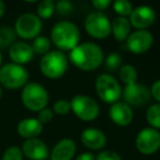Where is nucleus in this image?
<instances>
[{
    "instance_id": "28",
    "label": "nucleus",
    "mask_w": 160,
    "mask_h": 160,
    "mask_svg": "<svg viewBox=\"0 0 160 160\" xmlns=\"http://www.w3.org/2000/svg\"><path fill=\"white\" fill-rule=\"evenodd\" d=\"M2 160H23V152L20 147L10 146L3 152Z\"/></svg>"
},
{
    "instance_id": "21",
    "label": "nucleus",
    "mask_w": 160,
    "mask_h": 160,
    "mask_svg": "<svg viewBox=\"0 0 160 160\" xmlns=\"http://www.w3.org/2000/svg\"><path fill=\"white\" fill-rule=\"evenodd\" d=\"M118 77L122 80V82L125 83V86L132 85L134 82H137V69L133 65H123L118 70Z\"/></svg>"
},
{
    "instance_id": "26",
    "label": "nucleus",
    "mask_w": 160,
    "mask_h": 160,
    "mask_svg": "<svg viewBox=\"0 0 160 160\" xmlns=\"http://www.w3.org/2000/svg\"><path fill=\"white\" fill-rule=\"evenodd\" d=\"M55 12V2L53 0H43L38 3V17L40 19H49Z\"/></svg>"
},
{
    "instance_id": "9",
    "label": "nucleus",
    "mask_w": 160,
    "mask_h": 160,
    "mask_svg": "<svg viewBox=\"0 0 160 160\" xmlns=\"http://www.w3.org/2000/svg\"><path fill=\"white\" fill-rule=\"evenodd\" d=\"M42 31V21L38 16L32 13H23L14 23V32L24 40H32L40 35Z\"/></svg>"
},
{
    "instance_id": "31",
    "label": "nucleus",
    "mask_w": 160,
    "mask_h": 160,
    "mask_svg": "<svg viewBox=\"0 0 160 160\" xmlns=\"http://www.w3.org/2000/svg\"><path fill=\"white\" fill-rule=\"evenodd\" d=\"M53 118H54L53 110L48 109V108H45V109H43L42 111H40V112H38V121L42 125L51 123L52 120H53Z\"/></svg>"
},
{
    "instance_id": "2",
    "label": "nucleus",
    "mask_w": 160,
    "mask_h": 160,
    "mask_svg": "<svg viewBox=\"0 0 160 160\" xmlns=\"http://www.w3.org/2000/svg\"><path fill=\"white\" fill-rule=\"evenodd\" d=\"M51 38L60 52L72 51L79 44L80 31L77 25L70 21H59L52 29Z\"/></svg>"
},
{
    "instance_id": "36",
    "label": "nucleus",
    "mask_w": 160,
    "mask_h": 160,
    "mask_svg": "<svg viewBox=\"0 0 160 160\" xmlns=\"http://www.w3.org/2000/svg\"><path fill=\"white\" fill-rule=\"evenodd\" d=\"M6 12V5L0 0V19L2 18V16L5 14Z\"/></svg>"
},
{
    "instance_id": "25",
    "label": "nucleus",
    "mask_w": 160,
    "mask_h": 160,
    "mask_svg": "<svg viewBox=\"0 0 160 160\" xmlns=\"http://www.w3.org/2000/svg\"><path fill=\"white\" fill-rule=\"evenodd\" d=\"M104 67L110 72L118 71L121 67H122V56L120 54L115 53V52L109 54L104 59Z\"/></svg>"
},
{
    "instance_id": "19",
    "label": "nucleus",
    "mask_w": 160,
    "mask_h": 160,
    "mask_svg": "<svg viewBox=\"0 0 160 160\" xmlns=\"http://www.w3.org/2000/svg\"><path fill=\"white\" fill-rule=\"evenodd\" d=\"M18 134L21 137L25 139H31V138H38L43 131V125L38 121V118H29L20 121L17 126Z\"/></svg>"
},
{
    "instance_id": "11",
    "label": "nucleus",
    "mask_w": 160,
    "mask_h": 160,
    "mask_svg": "<svg viewBox=\"0 0 160 160\" xmlns=\"http://www.w3.org/2000/svg\"><path fill=\"white\" fill-rule=\"evenodd\" d=\"M122 98L129 107H140L150 101L151 93L150 90L145 85L134 82L132 85L125 86V88L122 90Z\"/></svg>"
},
{
    "instance_id": "7",
    "label": "nucleus",
    "mask_w": 160,
    "mask_h": 160,
    "mask_svg": "<svg viewBox=\"0 0 160 160\" xmlns=\"http://www.w3.org/2000/svg\"><path fill=\"white\" fill-rule=\"evenodd\" d=\"M70 107L76 116L86 122L94 121L100 113L98 102L86 94H77L73 97L70 101Z\"/></svg>"
},
{
    "instance_id": "32",
    "label": "nucleus",
    "mask_w": 160,
    "mask_h": 160,
    "mask_svg": "<svg viewBox=\"0 0 160 160\" xmlns=\"http://www.w3.org/2000/svg\"><path fill=\"white\" fill-rule=\"evenodd\" d=\"M96 160H122L121 156L112 150H103L96 157Z\"/></svg>"
},
{
    "instance_id": "13",
    "label": "nucleus",
    "mask_w": 160,
    "mask_h": 160,
    "mask_svg": "<svg viewBox=\"0 0 160 160\" xmlns=\"http://www.w3.org/2000/svg\"><path fill=\"white\" fill-rule=\"evenodd\" d=\"M156 21V12L149 6H138L129 16V23L137 30H147Z\"/></svg>"
},
{
    "instance_id": "12",
    "label": "nucleus",
    "mask_w": 160,
    "mask_h": 160,
    "mask_svg": "<svg viewBox=\"0 0 160 160\" xmlns=\"http://www.w3.org/2000/svg\"><path fill=\"white\" fill-rule=\"evenodd\" d=\"M153 43V36L148 30H137L129 34L126 40V47L132 54L142 55L150 49Z\"/></svg>"
},
{
    "instance_id": "10",
    "label": "nucleus",
    "mask_w": 160,
    "mask_h": 160,
    "mask_svg": "<svg viewBox=\"0 0 160 160\" xmlns=\"http://www.w3.org/2000/svg\"><path fill=\"white\" fill-rule=\"evenodd\" d=\"M137 150L142 155H152L160 148V133L155 128L146 127L137 134L135 140Z\"/></svg>"
},
{
    "instance_id": "14",
    "label": "nucleus",
    "mask_w": 160,
    "mask_h": 160,
    "mask_svg": "<svg viewBox=\"0 0 160 160\" xmlns=\"http://www.w3.org/2000/svg\"><path fill=\"white\" fill-rule=\"evenodd\" d=\"M23 156L30 160H45L48 157V148L43 140L38 138L27 139L21 148Z\"/></svg>"
},
{
    "instance_id": "23",
    "label": "nucleus",
    "mask_w": 160,
    "mask_h": 160,
    "mask_svg": "<svg viewBox=\"0 0 160 160\" xmlns=\"http://www.w3.org/2000/svg\"><path fill=\"white\" fill-rule=\"evenodd\" d=\"M31 47L33 49L34 54L44 56L45 54L48 53L49 48H51V41H49V38H45V36H38V38H35L33 40Z\"/></svg>"
},
{
    "instance_id": "24",
    "label": "nucleus",
    "mask_w": 160,
    "mask_h": 160,
    "mask_svg": "<svg viewBox=\"0 0 160 160\" xmlns=\"http://www.w3.org/2000/svg\"><path fill=\"white\" fill-rule=\"evenodd\" d=\"M16 32L9 27L0 28V47H11L16 41Z\"/></svg>"
},
{
    "instance_id": "3",
    "label": "nucleus",
    "mask_w": 160,
    "mask_h": 160,
    "mask_svg": "<svg viewBox=\"0 0 160 160\" xmlns=\"http://www.w3.org/2000/svg\"><path fill=\"white\" fill-rule=\"evenodd\" d=\"M21 100L28 110L40 112L48 103V92L38 82H28L22 88Z\"/></svg>"
},
{
    "instance_id": "33",
    "label": "nucleus",
    "mask_w": 160,
    "mask_h": 160,
    "mask_svg": "<svg viewBox=\"0 0 160 160\" xmlns=\"http://www.w3.org/2000/svg\"><path fill=\"white\" fill-rule=\"evenodd\" d=\"M150 93H151V97H152L157 102H159V104H160V79L152 83L151 89H150Z\"/></svg>"
},
{
    "instance_id": "15",
    "label": "nucleus",
    "mask_w": 160,
    "mask_h": 160,
    "mask_svg": "<svg viewBox=\"0 0 160 160\" xmlns=\"http://www.w3.org/2000/svg\"><path fill=\"white\" fill-rule=\"evenodd\" d=\"M109 113L112 122L121 127H125L129 125L134 118L132 107H129L125 102H120V101L111 105Z\"/></svg>"
},
{
    "instance_id": "27",
    "label": "nucleus",
    "mask_w": 160,
    "mask_h": 160,
    "mask_svg": "<svg viewBox=\"0 0 160 160\" xmlns=\"http://www.w3.org/2000/svg\"><path fill=\"white\" fill-rule=\"evenodd\" d=\"M133 9V6L128 0H115L113 2V10L115 13L118 14V17L126 18L131 16Z\"/></svg>"
},
{
    "instance_id": "34",
    "label": "nucleus",
    "mask_w": 160,
    "mask_h": 160,
    "mask_svg": "<svg viewBox=\"0 0 160 160\" xmlns=\"http://www.w3.org/2000/svg\"><path fill=\"white\" fill-rule=\"evenodd\" d=\"M111 5V1L110 0H92V6L96 8L99 11H102L105 10L109 6Z\"/></svg>"
},
{
    "instance_id": "37",
    "label": "nucleus",
    "mask_w": 160,
    "mask_h": 160,
    "mask_svg": "<svg viewBox=\"0 0 160 160\" xmlns=\"http://www.w3.org/2000/svg\"><path fill=\"white\" fill-rule=\"evenodd\" d=\"M1 64H2V54L0 52V68H1Z\"/></svg>"
},
{
    "instance_id": "5",
    "label": "nucleus",
    "mask_w": 160,
    "mask_h": 160,
    "mask_svg": "<svg viewBox=\"0 0 160 160\" xmlns=\"http://www.w3.org/2000/svg\"><path fill=\"white\" fill-rule=\"evenodd\" d=\"M29 72L23 66L9 62L0 68V85L9 90L23 88L28 83Z\"/></svg>"
},
{
    "instance_id": "30",
    "label": "nucleus",
    "mask_w": 160,
    "mask_h": 160,
    "mask_svg": "<svg viewBox=\"0 0 160 160\" xmlns=\"http://www.w3.org/2000/svg\"><path fill=\"white\" fill-rule=\"evenodd\" d=\"M55 10L60 16H68L72 11V3L68 0H60L55 3Z\"/></svg>"
},
{
    "instance_id": "29",
    "label": "nucleus",
    "mask_w": 160,
    "mask_h": 160,
    "mask_svg": "<svg viewBox=\"0 0 160 160\" xmlns=\"http://www.w3.org/2000/svg\"><path fill=\"white\" fill-rule=\"evenodd\" d=\"M71 111L70 102L67 100H57L53 104V112L57 115H66Z\"/></svg>"
},
{
    "instance_id": "22",
    "label": "nucleus",
    "mask_w": 160,
    "mask_h": 160,
    "mask_svg": "<svg viewBox=\"0 0 160 160\" xmlns=\"http://www.w3.org/2000/svg\"><path fill=\"white\" fill-rule=\"evenodd\" d=\"M146 120L151 128H160V104L156 103L148 108L146 112Z\"/></svg>"
},
{
    "instance_id": "20",
    "label": "nucleus",
    "mask_w": 160,
    "mask_h": 160,
    "mask_svg": "<svg viewBox=\"0 0 160 160\" xmlns=\"http://www.w3.org/2000/svg\"><path fill=\"white\" fill-rule=\"evenodd\" d=\"M131 23L127 18L123 17H118L111 22V32L113 33V36L115 40L123 42L126 41L127 38L129 36L131 32Z\"/></svg>"
},
{
    "instance_id": "6",
    "label": "nucleus",
    "mask_w": 160,
    "mask_h": 160,
    "mask_svg": "<svg viewBox=\"0 0 160 160\" xmlns=\"http://www.w3.org/2000/svg\"><path fill=\"white\" fill-rule=\"evenodd\" d=\"M96 91L103 102L110 104L118 102L122 98V88L118 80L110 73H102L97 78Z\"/></svg>"
},
{
    "instance_id": "17",
    "label": "nucleus",
    "mask_w": 160,
    "mask_h": 160,
    "mask_svg": "<svg viewBox=\"0 0 160 160\" xmlns=\"http://www.w3.org/2000/svg\"><path fill=\"white\" fill-rule=\"evenodd\" d=\"M34 53L31 45L25 42L14 43L9 49L10 59L13 62V64L20 65V66H23L31 62Z\"/></svg>"
},
{
    "instance_id": "18",
    "label": "nucleus",
    "mask_w": 160,
    "mask_h": 160,
    "mask_svg": "<svg viewBox=\"0 0 160 160\" xmlns=\"http://www.w3.org/2000/svg\"><path fill=\"white\" fill-rule=\"evenodd\" d=\"M76 144L70 138H62L54 146L51 160H71L76 153Z\"/></svg>"
},
{
    "instance_id": "1",
    "label": "nucleus",
    "mask_w": 160,
    "mask_h": 160,
    "mask_svg": "<svg viewBox=\"0 0 160 160\" xmlns=\"http://www.w3.org/2000/svg\"><path fill=\"white\" fill-rule=\"evenodd\" d=\"M70 62L82 71H93L104 62V54L98 44L85 42L70 51Z\"/></svg>"
},
{
    "instance_id": "4",
    "label": "nucleus",
    "mask_w": 160,
    "mask_h": 160,
    "mask_svg": "<svg viewBox=\"0 0 160 160\" xmlns=\"http://www.w3.org/2000/svg\"><path fill=\"white\" fill-rule=\"evenodd\" d=\"M68 68V59L60 51H52L45 54L40 62V69L45 77L49 79H58L66 73Z\"/></svg>"
},
{
    "instance_id": "35",
    "label": "nucleus",
    "mask_w": 160,
    "mask_h": 160,
    "mask_svg": "<svg viewBox=\"0 0 160 160\" xmlns=\"http://www.w3.org/2000/svg\"><path fill=\"white\" fill-rule=\"evenodd\" d=\"M76 160H96V157L91 152H82L76 158Z\"/></svg>"
},
{
    "instance_id": "38",
    "label": "nucleus",
    "mask_w": 160,
    "mask_h": 160,
    "mask_svg": "<svg viewBox=\"0 0 160 160\" xmlns=\"http://www.w3.org/2000/svg\"><path fill=\"white\" fill-rule=\"evenodd\" d=\"M1 96H2V90H1V86H0V99H1Z\"/></svg>"
},
{
    "instance_id": "16",
    "label": "nucleus",
    "mask_w": 160,
    "mask_h": 160,
    "mask_svg": "<svg viewBox=\"0 0 160 160\" xmlns=\"http://www.w3.org/2000/svg\"><path fill=\"white\" fill-rule=\"evenodd\" d=\"M80 140L87 148L92 150H99V149H102L107 144V136L101 129L96 127H88L82 131L80 135Z\"/></svg>"
},
{
    "instance_id": "8",
    "label": "nucleus",
    "mask_w": 160,
    "mask_h": 160,
    "mask_svg": "<svg viewBox=\"0 0 160 160\" xmlns=\"http://www.w3.org/2000/svg\"><path fill=\"white\" fill-rule=\"evenodd\" d=\"M85 29L91 38L104 40L111 34V22L102 12H91L85 20Z\"/></svg>"
}]
</instances>
